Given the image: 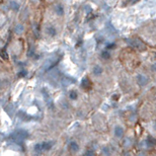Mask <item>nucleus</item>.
<instances>
[{"mask_svg":"<svg viewBox=\"0 0 156 156\" xmlns=\"http://www.w3.org/2000/svg\"><path fill=\"white\" fill-rule=\"evenodd\" d=\"M54 146V142L52 141H43V142H38L34 145V151L38 154L46 153L50 151Z\"/></svg>","mask_w":156,"mask_h":156,"instance_id":"obj_1","label":"nucleus"},{"mask_svg":"<svg viewBox=\"0 0 156 156\" xmlns=\"http://www.w3.org/2000/svg\"><path fill=\"white\" fill-rule=\"evenodd\" d=\"M126 41L131 47H133V48L136 49V50H138V51H141V52H142V51H145L147 49L146 45H145L142 41L139 40V39H127Z\"/></svg>","mask_w":156,"mask_h":156,"instance_id":"obj_2","label":"nucleus"},{"mask_svg":"<svg viewBox=\"0 0 156 156\" xmlns=\"http://www.w3.org/2000/svg\"><path fill=\"white\" fill-rule=\"evenodd\" d=\"M114 136L116 139H119V140H122L125 136V129L123 126L121 125H116L114 127Z\"/></svg>","mask_w":156,"mask_h":156,"instance_id":"obj_3","label":"nucleus"},{"mask_svg":"<svg viewBox=\"0 0 156 156\" xmlns=\"http://www.w3.org/2000/svg\"><path fill=\"white\" fill-rule=\"evenodd\" d=\"M67 148H68V151L71 153V154H76V153L79 152V150H80L79 143L75 140H71V141H69Z\"/></svg>","mask_w":156,"mask_h":156,"instance_id":"obj_4","label":"nucleus"},{"mask_svg":"<svg viewBox=\"0 0 156 156\" xmlns=\"http://www.w3.org/2000/svg\"><path fill=\"white\" fill-rule=\"evenodd\" d=\"M28 132H26L23 129H19V130H16L15 132H13L12 134V138H15L17 140H23V139L28 138Z\"/></svg>","mask_w":156,"mask_h":156,"instance_id":"obj_5","label":"nucleus"},{"mask_svg":"<svg viewBox=\"0 0 156 156\" xmlns=\"http://www.w3.org/2000/svg\"><path fill=\"white\" fill-rule=\"evenodd\" d=\"M136 82L139 86L143 87V86H146L149 83V78L144 74H137L136 76Z\"/></svg>","mask_w":156,"mask_h":156,"instance_id":"obj_6","label":"nucleus"},{"mask_svg":"<svg viewBox=\"0 0 156 156\" xmlns=\"http://www.w3.org/2000/svg\"><path fill=\"white\" fill-rule=\"evenodd\" d=\"M45 32H46L47 36L50 37V38H55V37L57 36V34H58V30H57V28H55L54 26H52V24H50V26H47L46 28H45Z\"/></svg>","mask_w":156,"mask_h":156,"instance_id":"obj_7","label":"nucleus"},{"mask_svg":"<svg viewBox=\"0 0 156 156\" xmlns=\"http://www.w3.org/2000/svg\"><path fill=\"white\" fill-rule=\"evenodd\" d=\"M8 7H9V9L12 10V11L18 12L20 9V4L19 2L16 1V0H9V1H8Z\"/></svg>","mask_w":156,"mask_h":156,"instance_id":"obj_8","label":"nucleus"},{"mask_svg":"<svg viewBox=\"0 0 156 156\" xmlns=\"http://www.w3.org/2000/svg\"><path fill=\"white\" fill-rule=\"evenodd\" d=\"M91 72H92V74H93L94 76L98 77V76H100V75H102V73H104V68H102V66H100V65L96 64V65H94V66L92 67Z\"/></svg>","mask_w":156,"mask_h":156,"instance_id":"obj_9","label":"nucleus"},{"mask_svg":"<svg viewBox=\"0 0 156 156\" xmlns=\"http://www.w3.org/2000/svg\"><path fill=\"white\" fill-rule=\"evenodd\" d=\"M54 11L56 13V15L58 16H63L65 14V9H64V6L62 4H56L54 7Z\"/></svg>","mask_w":156,"mask_h":156,"instance_id":"obj_10","label":"nucleus"},{"mask_svg":"<svg viewBox=\"0 0 156 156\" xmlns=\"http://www.w3.org/2000/svg\"><path fill=\"white\" fill-rule=\"evenodd\" d=\"M24 30H26V28H24V26L22 23L15 24V26H14V28H13L14 34L17 35V36H20V35H22L24 32Z\"/></svg>","mask_w":156,"mask_h":156,"instance_id":"obj_11","label":"nucleus"},{"mask_svg":"<svg viewBox=\"0 0 156 156\" xmlns=\"http://www.w3.org/2000/svg\"><path fill=\"white\" fill-rule=\"evenodd\" d=\"M81 87L85 90H88L91 88V81L89 80V78L84 77L83 79L81 80Z\"/></svg>","mask_w":156,"mask_h":156,"instance_id":"obj_12","label":"nucleus"},{"mask_svg":"<svg viewBox=\"0 0 156 156\" xmlns=\"http://www.w3.org/2000/svg\"><path fill=\"white\" fill-rule=\"evenodd\" d=\"M133 145V138L131 136H127L123 138V146L125 148H130Z\"/></svg>","mask_w":156,"mask_h":156,"instance_id":"obj_13","label":"nucleus"},{"mask_svg":"<svg viewBox=\"0 0 156 156\" xmlns=\"http://www.w3.org/2000/svg\"><path fill=\"white\" fill-rule=\"evenodd\" d=\"M144 143L146 144L147 147H155L156 146V138L152 136H148L146 138V140L144 141Z\"/></svg>","mask_w":156,"mask_h":156,"instance_id":"obj_14","label":"nucleus"},{"mask_svg":"<svg viewBox=\"0 0 156 156\" xmlns=\"http://www.w3.org/2000/svg\"><path fill=\"white\" fill-rule=\"evenodd\" d=\"M100 57H101V59H104V60H110V59L112 58V53H110V50L104 49V50H102L101 53H100Z\"/></svg>","mask_w":156,"mask_h":156,"instance_id":"obj_15","label":"nucleus"},{"mask_svg":"<svg viewBox=\"0 0 156 156\" xmlns=\"http://www.w3.org/2000/svg\"><path fill=\"white\" fill-rule=\"evenodd\" d=\"M101 155L102 156H110L112 155V148L108 145H106L101 148Z\"/></svg>","mask_w":156,"mask_h":156,"instance_id":"obj_16","label":"nucleus"},{"mask_svg":"<svg viewBox=\"0 0 156 156\" xmlns=\"http://www.w3.org/2000/svg\"><path fill=\"white\" fill-rule=\"evenodd\" d=\"M68 97L71 100H77L78 99V92L75 89H71L68 93Z\"/></svg>","mask_w":156,"mask_h":156,"instance_id":"obj_17","label":"nucleus"},{"mask_svg":"<svg viewBox=\"0 0 156 156\" xmlns=\"http://www.w3.org/2000/svg\"><path fill=\"white\" fill-rule=\"evenodd\" d=\"M83 156H96V154H95V151H94L93 149L89 148L84 152Z\"/></svg>","mask_w":156,"mask_h":156,"instance_id":"obj_18","label":"nucleus"},{"mask_svg":"<svg viewBox=\"0 0 156 156\" xmlns=\"http://www.w3.org/2000/svg\"><path fill=\"white\" fill-rule=\"evenodd\" d=\"M116 48V43H108L106 46V50H113V49Z\"/></svg>","mask_w":156,"mask_h":156,"instance_id":"obj_19","label":"nucleus"},{"mask_svg":"<svg viewBox=\"0 0 156 156\" xmlns=\"http://www.w3.org/2000/svg\"><path fill=\"white\" fill-rule=\"evenodd\" d=\"M0 55H1V57H3L5 60H7V59H8V55H7V53H6L5 51H2V52L0 53Z\"/></svg>","mask_w":156,"mask_h":156,"instance_id":"obj_20","label":"nucleus"},{"mask_svg":"<svg viewBox=\"0 0 156 156\" xmlns=\"http://www.w3.org/2000/svg\"><path fill=\"white\" fill-rule=\"evenodd\" d=\"M151 69H152V71H154V72H156V62L153 63L152 65H151Z\"/></svg>","mask_w":156,"mask_h":156,"instance_id":"obj_21","label":"nucleus"},{"mask_svg":"<svg viewBox=\"0 0 156 156\" xmlns=\"http://www.w3.org/2000/svg\"><path fill=\"white\" fill-rule=\"evenodd\" d=\"M136 156H147V154L145 152H139Z\"/></svg>","mask_w":156,"mask_h":156,"instance_id":"obj_22","label":"nucleus"},{"mask_svg":"<svg viewBox=\"0 0 156 156\" xmlns=\"http://www.w3.org/2000/svg\"><path fill=\"white\" fill-rule=\"evenodd\" d=\"M112 98H113V99H115V100H117L119 98V95H118V94H114Z\"/></svg>","mask_w":156,"mask_h":156,"instance_id":"obj_23","label":"nucleus"},{"mask_svg":"<svg viewBox=\"0 0 156 156\" xmlns=\"http://www.w3.org/2000/svg\"><path fill=\"white\" fill-rule=\"evenodd\" d=\"M24 74H26V71H21V72L19 73L20 76H24Z\"/></svg>","mask_w":156,"mask_h":156,"instance_id":"obj_24","label":"nucleus"},{"mask_svg":"<svg viewBox=\"0 0 156 156\" xmlns=\"http://www.w3.org/2000/svg\"><path fill=\"white\" fill-rule=\"evenodd\" d=\"M128 1H130V2H132V3H134V2H136V1H138V0H128Z\"/></svg>","mask_w":156,"mask_h":156,"instance_id":"obj_25","label":"nucleus"},{"mask_svg":"<svg viewBox=\"0 0 156 156\" xmlns=\"http://www.w3.org/2000/svg\"><path fill=\"white\" fill-rule=\"evenodd\" d=\"M153 127H154V129H155V130H156V121H155L154 123H153Z\"/></svg>","mask_w":156,"mask_h":156,"instance_id":"obj_26","label":"nucleus"},{"mask_svg":"<svg viewBox=\"0 0 156 156\" xmlns=\"http://www.w3.org/2000/svg\"><path fill=\"white\" fill-rule=\"evenodd\" d=\"M155 59H156V53H155Z\"/></svg>","mask_w":156,"mask_h":156,"instance_id":"obj_27","label":"nucleus"},{"mask_svg":"<svg viewBox=\"0 0 156 156\" xmlns=\"http://www.w3.org/2000/svg\"><path fill=\"white\" fill-rule=\"evenodd\" d=\"M41 1H44V0H41Z\"/></svg>","mask_w":156,"mask_h":156,"instance_id":"obj_28","label":"nucleus"},{"mask_svg":"<svg viewBox=\"0 0 156 156\" xmlns=\"http://www.w3.org/2000/svg\"><path fill=\"white\" fill-rule=\"evenodd\" d=\"M0 86H1V83H0Z\"/></svg>","mask_w":156,"mask_h":156,"instance_id":"obj_29","label":"nucleus"}]
</instances>
